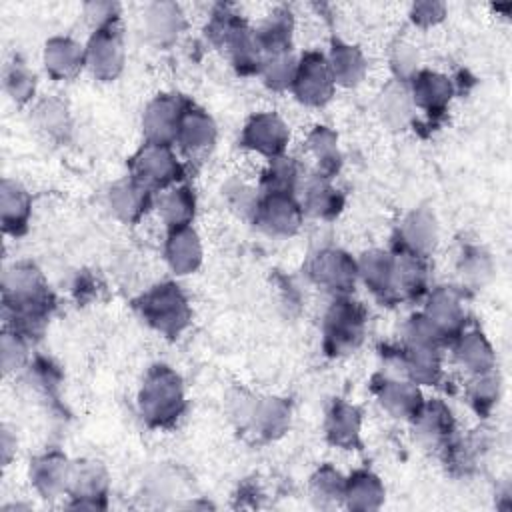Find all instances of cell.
I'll use <instances>...</instances> for the list:
<instances>
[{
	"mask_svg": "<svg viewBox=\"0 0 512 512\" xmlns=\"http://www.w3.org/2000/svg\"><path fill=\"white\" fill-rule=\"evenodd\" d=\"M398 238V248L426 258L438 240V224L434 214L426 208L410 212L400 224Z\"/></svg>",
	"mask_w": 512,
	"mask_h": 512,
	"instance_id": "d6986e66",
	"label": "cell"
},
{
	"mask_svg": "<svg viewBox=\"0 0 512 512\" xmlns=\"http://www.w3.org/2000/svg\"><path fill=\"white\" fill-rule=\"evenodd\" d=\"M446 14V6L442 2H418L412 6L410 18L418 26H434Z\"/></svg>",
	"mask_w": 512,
	"mask_h": 512,
	"instance_id": "db71d44e",
	"label": "cell"
},
{
	"mask_svg": "<svg viewBox=\"0 0 512 512\" xmlns=\"http://www.w3.org/2000/svg\"><path fill=\"white\" fill-rule=\"evenodd\" d=\"M394 272H392V290L394 300H416L426 292L428 272L424 258L408 250L396 248L392 252Z\"/></svg>",
	"mask_w": 512,
	"mask_h": 512,
	"instance_id": "e0dca14e",
	"label": "cell"
},
{
	"mask_svg": "<svg viewBox=\"0 0 512 512\" xmlns=\"http://www.w3.org/2000/svg\"><path fill=\"white\" fill-rule=\"evenodd\" d=\"M410 96L414 102V108H420L428 116H440L452 98V82L438 72L432 70H420L410 80Z\"/></svg>",
	"mask_w": 512,
	"mask_h": 512,
	"instance_id": "2e32d148",
	"label": "cell"
},
{
	"mask_svg": "<svg viewBox=\"0 0 512 512\" xmlns=\"http://www.w3.org/2000/svg\"><path fill=\"white\" fill-rule=\"evenodd\" d=\"M460 274L468 284L482 286L492 274V258L480 246H466L460 256Z\"/></svg>",
	"mask_w": 512,
	"mask_h": 512,
	"instance_id": "7dc6e473",
	"label": "cell"
},
{
	"mask_svg": "<svg viewBox=\"0 0 512 512\" xmlns=\"http://www.w3.org/2000/svg\"><path fill=\"white\" fill-rule=\"evenodd\" d=\"M4 88L18 104L28 102L36 90L34 72H30V68L24 62L14 60L4 70Z\"/></svg>",
	"mask_w": 512,
	"mask_h": 512,
	"instance_id": "f6af8a7d",
	"label": "cell"
},
{
	"mask_svg": "<svg viewBox=\"0 0 512 512\" xmlns=\"http://www.w3.org/2000/svg\"><path fill=\"white\" fill-rule=\"evenodd\" d=\"M108 490V474L100 462L80 460L70 466L68 494L76 508H104Z\"/></svg>",
	"mask_w": 512,
	"mask_h": 512,
	"instance_id": "7c38bea8",
	"label": "cell"
},
{
	"mask_svg": "<svg viewBox=\"0 0 512 512\" xmlns=\"http://www.w3.org/2000/svg\"><path fill=\"white\" fill-rule=\"evenodd\" d=\"M44 66L54 80H70L86 66V48L66 36H54L44 48Z\"/></svg>",
	"mask_w": 512,
	"mask_h": 512,
	"instance_id": "ffe728a7",
	"label": "cell"
},
{
	"mask_svg": "<svg viewBox=\"0 0 512 512\" xmlns=\"http://www.w3.org/2000/svg\"><path fill=\"white\" fill-rule=\"evenodd\" d=\"M360 412L356 406L344 402V400H334L328 414H326V438L330 444L352 450L360 446Z\"/></svg>",
	"mask_w": 512,
	"mask_h": 512,
	"instance_id": "7402d4cb",
	"label": "cell"
},
{
	"mask_svg": "<svg viewBox=\"0 0 512 512\" xmlns=\"http://www.w3.org/2000/svg\"><path fill=\"white\" fill-rule=\"evenodd\" d=\"M298 180H300L298 164L292 158L278 156V158H272L268 168L264 170L262 188L266 192L294 194V190L298 188Z\"/></svg>",
	"mask_w": 512,
	"mask_h": 512,
	"instance_id": "60d3db41",
	"label": "cell"
},
{
	"mask_svg": "<svg viewBox=\"0 0 512 512\" xmlns=\"http://www.w3.org/2000/svg\"><path fill=\"white\" fill-rule=\"evenodd\" d=\"M226 50H228V56H230L234 68L240 74H254V72L262 70L264 52H262L252 28L242 26L232 36V40L226 44Z\"/></svg>",
	"mask_w": 512,
	"mask_h": 512,
	"instance_id": "8d00e7d4",
	"label": "cell"
},
{
	"mask_svg": "<svg viewBox=\"0 0 512 512\" xmlns=\"http://www.w3.org/2000/svg\"><path fill=\"white\" fill-rule=\"evenodd\" d=\"M466 394H468L472 408L478 414L490 412L496 406L498 396H500V380L494 374V370L484 372V374H474L468 382Z\"/></svg>",
	"mask_w": 512,
	"mask_h": 512,
	"instance_id": "b9f144b4",
	"label": "cell"
},
{
	"mask_svg": "<svg viewBox=\"0 0 512 512\" xmlns=\"http://www.w3.org/2000/svg\"><path fill=\"white\" fill-rule=\"evenodd\" d=\"M28 338L22 336L20 332L6 328L2 334V368L4 372H12L24 366L28 358V348H26Z\"/></svg>",
	"mask_w": 512,
	"mask_h": 512,
	"instance_id": "681fc988",
	"label": "cell"
},
{
	"mask_svg": "<svg viewBox=\"0 0 512 512\" xmlns=\"http://www.w3.org/2000/svg\"><path fill=\"white\" fill-rule=\"evenodd\" d=\"M308 276L318 288L334 296H348L356 284L358 266L344 250L324 248L310 258Z\"/></svg>",
	"mask_w": 512,
	"mask_h": 512,
	"instance_id": "8992f818",
	"label": "cell"
},
{
	"mask_svg": "<svg viewBox=\"0 0 512 512\" xmlns=\"http://www.w3.org/2000/svg\"><path fill=\"white\" fill-rule=\"evenodd\" d=\"M404 336L408 346H422V348H436V350H440L448 342L446 336L422 312L414 314L406 322Z\"/></svg>",
	"mask_w": 512,
	"mask_h": 512,
	"instance_id": "bcb514c9",
	"label": "cell"
},
{
	"mask_svg": "<svg viewBox=\"0 0 512 512\" xmlns=\"http://www.w3.org/2000/svg\"><path fill=\"white\" fill-rule=\"evenodd\" d=\"M10 434H8V430H4L2 432V456H4V462H8L10 460Z\"/></svg>",
	"mask_w": 512,
	"mask_h": 512,
	"instance_id": "11a10c76",
	"label": "cell"
},
{
	"mask_svg": "<svg viewBox=\"0 0 512 512\" xmlns=\"http://www.w3.org/2000/svg\"><path fill=\"white\" fill-rule=\"evenodd\" d=\"M344 488H346L344 476L328 464L318 468L314 472V476L310 478L312 498L320 506H334V504L342 502L344 500Z\"/></svg>",
	"mask_w": 512,
	"mask_h": 512,
	"instance_id": "ab89813d",
	"label": "cell"
},
{
	"mask_svg": "<svg viewBox=\"0 0 512 512\" xmlns=\"http://www.w3.org/2000/svg\"><path fill=\"white\" fill-rule=\"evenodd\" d=\"M418 440L434 450H448L454 438V416L442 400L424 402L418 414L412 418Z\"/></svg>",
	"mask_w": 512,
	"mask_h": 512,
	"instance_id": "5bb4252c",
	"label": "cell"
},
{
	"mask_svg": "<svg viewBox=\"0 0 512 512\" xmlns=\"http://www.w3.org/2000/svg\"><path fill=\"white\" fill-rule=\"evenodd\" d=\"M300 206L304 214L330 220L334 218L344 204L342 194L330 184V180L322 174L308 176L300 186Z\"/></svg>",
	"mask_w": 512,
	"mask_h": 512,
	"instance_id": "44dd1931",
	"label": "cell"
},
{
	"mask_svg": "<svg viewBox=\"0 0 512 512\" xmlns=\"http://www.w3.org/2000/svg\"><path fill=\"white\" fill-rule=\"evenodd\" d=\"M34 122L44 134H48V138H54V140H64L70 132L68 108L56 98L42 100L34 108Z\"/></svg>",
	"mask_w": 512,
	"mask_h": 512,
	"instance_id": "f35d334b",
	"label": "cell"
},
{
	"mask_svg": "<svg viewBox=\"0 0 512 512\" xmlns=\"http://www.w3.org/2000/svg\"><path fill=\"white\" fill-rule=\"evenodd\" d=\"M366 330V310L350 296H336L324 316V350L330 356H342L354 352Z\"/></svg>",
	"mask_w": 512,
	"mask_h": 512,
	"instance_id": "277c9868",
	"label": "cell"
},
{
	"mask_svg": "<svg viewBox=\"0 0 512 512\" xmlns=\"http://www.w3.org/2000/svg\"><path fill=\"white\" fill-rule=\"evenodd\" d=\"M308 150L318 162V174L330 178L340 170L342 156L338 150V136L328 126H316L308 134Z\"/></svg>",
	"mask_w": 512,
	"mask_h": 512,
	"instance_id": "74e56055",
	"label": "cell"
},
{
	"mask_svg": "<svg viewBox=\"0 0 512 512\" xmlns=\"http://www.w3.org/2000/svg\"><path fill=\"white\" fill-rule=\"evenodd\" d=\"M326 60H328V68L332 72L334 84L356 86L366 74L364 54L352 44L334 40Z\"/></svg>",
	"mask_w": 512,
	"mask_h": 512,
	"instance_id": "1f68e13d",
	"label": "cell"
},
{
	"mask_svg": "<svg viewBox=\"0 0 512 512\" xmlns=\"http://www.w3.org/2000/svg\"><path fill=\"white\" fill-rule=\"evenodd\" d=\"M84 16L94 26V30H98L102 26L118 22L120 20L118 18L120 16V8L114 2H88L84 6Z\"/></svg>",
	"mask_w": 512,
	"mask_h": 512,
	"instance_id": "f5cc1de1",
	"label": "cell"
},
{
	"mask_svg": "<svg viewBox=\"0 0 512 512\" xmlns=\"http://www.w3.org/2000/svg\"><path fill=\"white\" fill-rule=\"evenodd\" d=\"M30 208L32 200L30 194L10 178H4L0 184V214H2V226L8 234H22L30 220Z\"/></svg>",
	"mask_w": 512,
	"mask_h": 512,
	"instance_id": "f1b7e54d",
	"label": "cell"
},
{
	"mask_svg": "<svg viewBox=\"0 0 512 512\" xmlns=\"http://www.w3.org/2000/svg\"><path fill=\"white\" fill-rule=\"evenodd\" d=\"M144 28L156 46H168L182 32L184 14L174 2H154L144 12Z\"/></svg>",
	"mask_w": 512,
	"mask_h": 512,
	"instance_id": "4316f807",
	"label": "cell"
},
{
	"mask_svg": "<svg viewBox=\"0 0 512 512\" xmlns=\"http://www.w3.org/2000/svg\"><path fill=\"white\" fill-rule=\"evenodd\" d=\"M414 102L410 96V90L406 86V82L400 80H392L390 84H386V88L380 92L378 98V112L382 116V120L392 128V130H400L406 128V124L412 120L414 114Z\"/></svg>",
	"mask_w": 512,
	"mask_h": 512,
	"instance_id": "836d02e7",
	"label": "cell"
},
{
	"mask_svg": "<svg viewBox=\"0 0 512 512\" xmlns=\"http://www.w3.org/2000/svg\"><path fill=\"white\" fill-rule=\"evenodd\" d=\"M242 26H246V22L236 12H232L228 6H216L206 26V36L212 40V44L226 48V44Z\"/></svg>",
	"mask_w": 512,
	"mask_h": 512,
	"instance_id": "ee69618b",
	"label": "cell"
},
{
	"mask_svg": "<svg viewBox=\"0 0 512 512\" xmlns=\"http://www.w3.org/2000/svg\"><path fill=\"white\" fill-rule=\"evenodd\" d=\"M422 314L446 336V340L456 338L460 332H464L466 310L460 292L452 286L434 288L428 294Z\"/></svg>",
	"mask_w": 512,
	"mask_h": 512,
	"instance_id": "9a60e30c",
	"label": "cell"
},
{
	"mask_svg": "<svg viewBox=\"0 0 512 512\" xmlns=\"http://www.w3.org/2000/svg\"><path fill=\"white\" fill-rule=\"evenodd\" d=\"M304 210L294 194L266 192L256 200L254 222L268 234L292 236L302 224Z\"/></svg>",
	"mask_w": 512,
	"mask_h": 512,
	"instance_id": "30bf717a",
	"label": "cell"
},
{
	"mask_svg": "<svg viewBox=\"0 0 512 512\" xmlns=\"http://www.w3.org/2000/svg\"><path fill=\"white\" fill-rule=\"evenodd\" d=\"M390 64H392V70L396 74V80L400 82H410L412 76L418 72V54L416 50L410 46V44H404V42H398L394 48H392V56H390Z\"/></svg>",
	"mask_w": 512,
	"mask_h": 512,
	"instance_id": "f907efd6",
	"label": "cell"
},
{
	"mask_svg": "<svg viewBox=\"0 0 512 512\" xmlns=\"http://www.w3.org/2000/svg\"><path fill=\"white\" fill-rule=\"evenodd\" d=\"M292 30H294V20L288 8H276L268 14V18L262 22L258 30H254L256 40L262 48L264 54L276 56L290 52L292 44Z\"/></svg>",
	"mask_w": 512,
	"mask_h": 512,
	"instance_id": "4dcf8cb0",
	"label": "cell"
},
{
	"mask_svg": "<svg viewBox=\"0 0 512 512\" xmlns=\"http://www.w3.org/2000/svg\"><path fill=\"white\" fill-rule=\"evenodd\" d=\"M60 370L48 358H36L28 368V382L44 396H54L60 388Z\"/></svg>",
	"mask_w": 512,
	"mask_h": 512,
	"instance_id": "c3c4849f",
	"label": "cell"
},
{
	"mask_svg": "<svg viewBox=\"0 0 512 512\" xmlns=\"http://www.w3.org/2000/svg\"><path fill=\"white\" fill-rule=\"evenodd\" d=\"M296 68H298V60L290 52H284V54L264 58V64H262L260 72L264 76L266 86L280 92V90L292 88Z\"/></svg>",
	"mask_w": 512,
	"mask_h": 512,
	"instance_id": "7bdbcfd3",
	"label": "cell"
},
{
	"mask_svg": "<svg viewBox=\"0 0 512 512\" xmlns=\"http://www.w3.org/2000/svg\"><path fill=\"white\" fill-rule=\"evenodd\" d=\"M130 176L150 192L166 190L174 186L182 176V164L178 162L172 146L146 142L130 162Z\"/></svg>",
	"mask_w": 512,
	"mask_h": 512,
	"instance_id": "5b68a950",
	"label": "cell"
},
{
	"mask_svg": "<svg viewBox=\"0 0 512 512\" xmlns=\"http://www.w3.org/2000/svg\"><path fill=\"white\" fill-rule=\"evenodd\" d=\"M156 208L166 222L170 230L190 226L194 212H196V200L188 186H170L160 192L156 198Z\"/></svg>",
	"mask_w": 512,
	"mask_h": 512,
	"instance_id": "d590c367",
	"label": "cell"
},
{
	"mask_svg": "<svg viewBox=\"0 0 512 512\" xmlns=\"http://www.w3.org/2000/svg\"><path fill=\"white\" fill-rule=\"evenodd\" d=\"M290 426V404L284 398H258L248 432L260 440H274Z\"/></svg>",
	"mask_w": 512,
	"mask_h": 512,
	"instance_id": "83f0119b",
	"label": "cell"
},
{
	"mask_svg": "<svg viewBox=\"0 0 512 512\" xmlns=\"http://www.w3.org/2000/svg\"><path fill=\"white\" fill-rule=\"evenodd\" d=\"M54 308V296L42 272L30 264L20 262L4 272V310L12 330L30 338L48 320Z\"/></svg>",
	"mask_w": 512,
	"mask_h": 512,
	"instance_id": "6da1fadb",
	"label": "cell"
},
{
	"mask_svg": "<svg viewBox=\"0 0 512 512\" xmlns=\"http://www.w3.org/2000/svg\"><path fill=\"white\" fill-rule=\"evenodd\" d=\"M124 32L120 20L94 30L86 44V68L98 80H114L124 68Z\"/></svg>",
	"mask_w": 512,
	"mask_h": 512,
	"instance_id": "52a82bcc",
	"label": "cell"
},
{
	"mask_svg": "<svg viewBox=\"0 0 512 512\" xmlns=\"http://www.w3.org/2000/svg\"><path fill=\"white\" fill-rule=\"evenodd\" d=\"M256 402L258 398L250 396L248 392L244 390H236L232 392V396L228 398V412H230V418L234 420V424L240 428V430H246L250 420H252V414H254V408H256Z\"/></svg>",
	"mask_w": 512,
	"mask_h": 512,
	"instance_id": "816d5d0a",
	"label": "cell"
},
{
	"mask_svg": "<svg viewBox=\"0 0 512 512\" xmlns=\"http://www.w3.org/2000/svg\"><path fill=\"white\" fill-rule=\"evenodd\" d=\"M108 204L122 222H136L152 204V192L136 182L132 176L112 184Z\"/></svg>",
	"mask_w": 512,
	"mask_h": 512,
	"instance_id": "603a6c76",
	"label": "cell"
},
{
	"mask_svg": "<svg viewBox=\"0 0 512 512\" xmlns=\"http://www.w3.org/2000/svg\"><path fill=\"white\" fill-rule=\"evenodd\" d=\"M288 138V128L280 116H276L274 112H260L246 122L240 144L272 160L284 154Z\"/></svg>",
	"mask_w": 512,
	"mask_h": 512,
	"instance_id": "8fae6325",
	"label": "cell"
},
{
	"mask_svg": "<svg viewBox=\"0 0 512 512\" xmlns=\"http://www.w3.org/2000/svg\"><path fill=\"white\" fill-rule=\"evenodd\" d=\"M372 390L382 408L390 412L394 418L412 420L424 404L418 384L410 380H398L388 374L374 376Z\"/></svg>",
	"mask_w": 512,
	"mask_h": 512,
	"instance_id": "4fadbf2b",
	"label": "cell"
},
{
	"mask_svg": "<svg viewBox=\"0 0 512 512\" xmlns=\"http://www.w3.org/2000/svg\"><path fill=\"white\" fill-rule=\"evenodd\" d=\"M70 466L72 464L68 462V458L58 450H50L34 458L30 466V480L36 492L42 498H58L66 494Z\"/></svg>",
	"mask_w": 512,
	"mask_h": 512,
	"instance_id": "ac0fdd59",
	"label": "cell"
},
{
	"mask_svg": "<svg viewBox=\"0 0 512 512\" xmlns=\"http://www.w3.org/2000/svg\"><path fill=\"white\" fill-rule=\"evenodd\" d=\"M136 310L150 328L166 338L180 336L190 322L188 300L174 282H160L152 286L136 300Z\"/></svg>",
	"mask_w": 512,
	"mask_h": 512,
	"instance_id": "3957f363",
	"label": "cell"
},
{
	"mask_svg": "<svg viewBox=\"0 0 512 512\" xmlns=\"http://www.w3.org/2000/svg\"><path fill=\"white\" fill-rule=\"evenodd\" d=\"M344 502L350 510H360V512L378 510L384 502V486L380 478L368 470H356L346 480Z\"/></svg>",
	"mask_w": 512,
	"mask_h": 512,
	"instance_id": "d6a6232c",
	"label": "cell"
},
{
	"mask_svg": "<svg viewBox=\"0 0 512 512\" xmlns=\"http://www.w3.org/2000/svg\"><path fill=\"white\" fill-rule=\"evenodd\" d=\"M216 140V124L214 120L200 108L188 106L182 116L176 142L186 154H200L208 150Z\"/></svg>",
	"mask_w": 512,
	"mask_h": 512,
	"instance_id": "484cf974",
	"label": "cell"
},
{
	"mask_svg": "<svg viewBox=\"0 0 512 512\" xmlns=\"http://www.w3.org/2000/svg\"><path fill=\"white\" fill-rule=\"evenodd\" d=\"M334 78L328 60L320 52H306L298 60L292 90L306 106H324L334 94Z\"/></svg>",
	"mask_w": 512,
	"mask_h": 512,
	"instance_id": "9c48e42d",
	"label": "cell"
},
{
	"mask_svg": "<svg viewBox=\"0 0 512 512\" xmlns=\"http://www.w3.org/2000/svg\"><path fill=\"white\" fill-rule=\"evenodd\" d=\"M358 276L368 286V290L384 300L394 302V290H392V272H394V260L392 252L384 250H370L360 256L356 262Z\"/></svg>",
	"mask_w": 512,
	"mask_h": 512,
	"instance_id": "cb8c5ba5",
	"label": "cell"
},
{
	"mask_svg": "<svg viewBox=\"0 0 512 512\" xmlns=\"http://www.w3.org/2000/svg\"><path fill=\"white\" fill-rule=\"evenodd\" d=\"M404 374L410 382L422 386H434L442 378V354L436 348L408 346L402 348Z\"/></svg>",
	"mask_w": 512,
	"mask_h": 512,
	"instance_id": "e575fe53",
	"label": "cell"
},
{
	"mask_svg": "<svg viewBox=\"0 0 512 512\" xmlns=\"http://www.w3.org/2000/svg\"><path fill=\"white\" fill-rule=\"evenodd\" d=\"M138 408L142 418L154 428L172 426L186 408L184 386L180 376L164 364H156L144 376L138 392Z\"/></svg>",
	"mask_w": 512,
	"mask_h": 512,
	"instance_id": "7a4b0ae2",
	"label": "cell"
},
{
	"mask_svg": "<svg viewBox=\"0 0 512 512\" xmlns=\"http://www.w3.org/2000/svg\"><path fill=\"white\" fill-rule=\"evenodd\" d=\"M164 254L176 274H192L202 262V244L196 230L192 226L170 230Z\"/></svg>",
	"mask_w": 512,
	"mask_h": 512,
	"instance_id": "d4e9b609",
	"label": "cell"
},
{
	"mask_svg": "<svg viewBox=\"0 0 512 512\" xmlns=\"http://www.w3.org/2000/svg\"><path fill=\"white\" fill-rule=\"evenodd\" d=\"M454 340V356L470 376L494 370V352L482 332H460Z\"/></svg>",
	"mask_w": 512,
	"mask_h": 512,
	"instance_id": "f546056e",
	"label": "cell"
},
{
	"mask_svg": "<svg viewBox=\"0 0 512 512\" xmlns=\"http://www.w3.org/2000/svg\"><path fill=\"white\" fill-rule=\"evenodd\" d=\"M190 102L178 94H160L144 110L142 130L146 142L172 146Z\"/></svg>",
	"mask_w": 512,
	"mask_h": 512,
	"instance_id": "ba28073f",
	"label": "cell"
}]
</instances>
